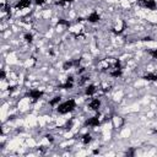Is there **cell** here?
<instances>
[{"instance_id":"1","label":"cell","mask_w":157,"mask_h":157,"mask_svg":"<svg viewBox=\"0 0 157 157\" xmlns=\"http://www.w3.org/2000/svg\"><path fill=\"white\" fill-rule=\"evenodd\" d=\"M76 108H77V101H76V98H67L65 101H61L55 109H56V113L58 114L65 115V114L72 113Z\"/></svg>"},{"instance_id":"2","label":"cell","mask_w":157,"mask_h":157,"mask_svg":"<svg viewBox=\"0 0 157 157\" xmlns=\"http://www.w3.org/2000/svg\"><path fill=\"white\" fill-rule=\"evenodd\" d=\"M80 141H81L82 145L87 146V145H90V144L93 141V135H92L90 131H86L85 134L80 135Z\"/></svg>"},{"instance_id":"3","label":"cell","mask_w":157,"mask_h":157,"mask_svg":"<svg viewBox=\"0 0 157 157\" xmlns=\"http://www.w3.org/2000/svg\"><path fill=\"white\" fill-rule=\"evenodd\" d=\"M22 39H23V42H25L27 45H31V44H33V42H34V34H33L32 32L27 31V32L23 33Z\"/></svg>"}]
</instances>
